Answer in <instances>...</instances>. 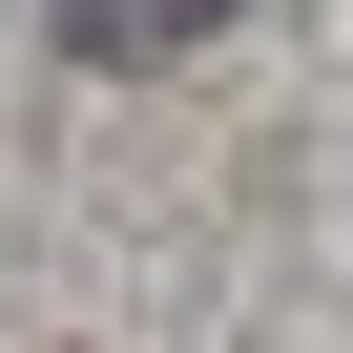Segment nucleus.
Instances as JSON below:
<instances>
[{
  "instance_id": "nucleus-1",
  "label": "nucleus",
  "mask_w": 353,
  "mask_h": 353,
  "mask_svg": "<svg viewBox=\"0 0 353 353\" xmlns=\"http://www.w3.org/2000/svg\"><path fill=\"white\" fill-rule=\"evenodd\" d=\"M208 21H229V0H63L83 63H166V42H208Z\"/></svg>"
}]
</instances>
